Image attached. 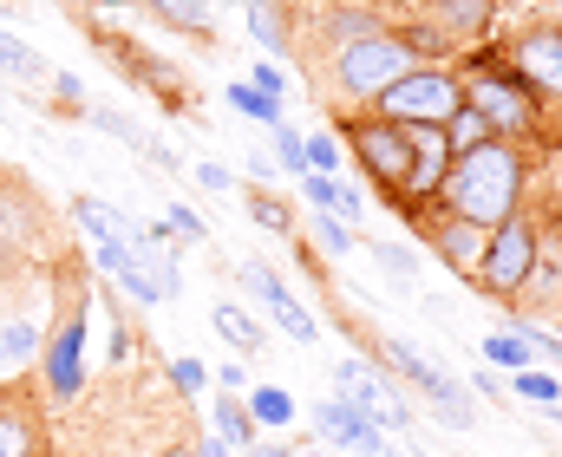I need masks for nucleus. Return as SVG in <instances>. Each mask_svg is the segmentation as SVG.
<instances>
[{
  "mask_svg": "<svg viewBox=\"0 0 562 457\" xmlns=\"http://www.w3.org/2000/svg\"><path fill=\"white\" fill-rule=\"evenodd\" d=\"M524 176H530V170H524V151L504 145V138H491V145H477V151L451 157L438 203H445L451 216L477 222V229H497V222L517 216V203H524Z\"/></svg>",
  "mask_w": 562,
  "mask_h": 457,
  "instance_id": "f257e3e1",
  "label": "nucleus"
},
{
  "mask_svg": "<svg viewBox=\"0 0 562 457\" xmlns=\"http://www.w3.org/2000/svg\"><path fill=\"white\" fill-rule=\"evenodd\" d=\"M53 327L40 333V366H46V399L72 405L86 392V275L72 255H59L53 269Z\"/></svg>",
  "mask_w": 562,
  "mask_h": 457,
  "instance_id": "f03ea898",
  "label": "nucleus"
},
{
  "mask_svg": "<svg viewBox=\"0 0 562 457\" xmlns=\"http://www.w3.org/2000/svg\"><path fill=\"white\" fill-rule=\"evenodd\" d=\"M373 118H386V125H445L451 112H464V72L458 66H413V72H400L373 105H367Z\"/></svg>",
  "mask_w": 562,
  "mask_h": 457,
  "instance_id": "7ed1b4c3",
  "label": "nucleus"
},
{
  "mask_svg": "<svg viewBox=\"0 0 562 457\" xmlns=\"http://www.w3.org/2000/svg\"><path fill=\"white\" fill-rule=\"evenodd\" d=\"M464 105L491 125V138H504V145H517V138H530L543 118H537V92L510 72V66H497V72H464Z\"/></svg>",
  "mask_w": 562,
  "mask_h": 457,
  "instance_id": "20e7f679",
  "label": "nucleus"
},
{
  "mask_svg": "<svg viewBox=\"0 0 562 457\" xmlns=\"http://www.w3.org/2000/svg\"><path fill=\"white\" fill-rule=\"evenodd\" d=\"M400 72H413V53L393 39V33H373V39H353L334 53V85L347 105H373Z\"/></svg>",
  "mask_w": 562,
  "mask_h": 457,
  "instance_id": "39448f33",
  "label": "nucleus"
},
{
  "mask_svg": "<svg viewBox=\"0 0 562 457\" xmlns=\"http://www.w3.org/2000/svg\"><path fill=\"white\" fill-rule=\"evenodd\" d=\"M530 275H537V222L517 209L510 222L491 229L484 262H477V288H484L491 301H517V295L530 288Z\"/></svg>",
  "mask_w": 562,
  "mask_h": 457,
  "instance_id": "423d86ee",
  "label": "nucleus"
},
{
  "mask_svg": "<svg viewBox=\"0 0 562 457\" xmlns=\"http://www.w3.org/2000/svg\"><path fill=\"white\" fill-rule=\"evenodd\" d=\"M72 222L86 229V242H92L99 269H105L132 301H157V295L144 288V275L132 269V216H119V209H112V203H99V196H79V203H72Z\"/></svg>",
  "mask_w": 562,
  "mask_h": 457,
  "instance_id": "0eeeda50",
  "label": "nucleus"
},
{
  "mask_svg": "<svg viewBox=\"0 0 562 457\" xmlns=\"http://www.w3.org/2000/svg\"><path fill=\"white\" fill-rule=\"evenodd\" d=\"M340 145L360 157V170H367L380 190H393V196L406 190V170H413V132H406V125H386V118L367 112V118H347V125H340Z\"/></svg>",
  "mask_w": 562,
  "mask_h": 457,
  "instance_id": "6e6552de",
  "label": "nucleus"
},
{
  "mask_svg": "<svg viewBox=\"0 0 562 457\" xmlns=\"http://www.w3.org/2000/svg\"><path fill=\"white\" fill-rule=\"evenodd\" d=\"M334 386H340V399L353 405V412H367L380 432L393 425V432H413V405L393 392V379L380 373V366H367V359H340L334 366Z\"/></svg>",
  "mask_w": 562,
  "mask_h": 457,
  "instance_id": "1a4fd4ad",
  "label": "nucleus"
},
{
  "mask_svg": "<svg viewBox=\"0 0 562 457\" xmlns=\"http://www.w3.org/2000/svg\"><path fill=\"white\" fill-rule=\"evenodd\" d=\"M504 66L530 85V92H550L562 99V26H524L517 39H510V53H504Z\"/></svg>",
  "mask_w": 562,
  "mask_h": 457,
  "instance_id": "9d476101",
  "label": "nucleus"
},
{
  "mask_svg": "<svg viewBox=\"0 0 562 457\" xmlns=\"http://www.w3.org/2000/svg\"><path fill=\"white\" fill-rule=\"evenodd\" d=\"M46 452V412L33 392L0 386V457H40Z\"/></svg>",
  "mask_w": 562,
  "mask_h": 457,
  "instance_id": "9b49d317",
  "label": "nucleus"
},
{
  "mask_svg": "<svg viewBox=\"0 0 562 457\" xmlns=\"http://www.w3.org/2000/svg\"><path fill=\"white\" fill-rule=\"evenodd\" d=\"M243 288H249L256 301H262L269 313H276V327L288 333V340L314 346V333H321V327H314V313H307V307H301L294 295H288V288H281V275L269 269V262H243Z\"/></svg>",
  "mask_w": 562,
  "mask_h": 457,
  "instance_id": "f8f14e48",
  "label": "nucleus"
},
{
  "mask_svg": "<svg viewBox=\"0 0 562 457\" xmlns=\"http://www.w3.org/2000/svg\"><path fill=\"white\" fill-rule=\"evenodd\" d=\"M314 432H321V438H334L340 452H367V457H386V432H380V425H373L367 412H353V405H347L340 392L314 405Z\"/></svg>",
  "mask_w": 562,
  "mask_h": 457,
  "instance_id": "ddd939ff",
  "label": "nucleus"
},
{
  "mask_svg": "<svg viewBox=\"0 0 562 457\" xmlns=\"http://www.w3.org/2000/svg\"><path fill=\"white\" fill-rule=\"evenodd\" d=\"M425 242L438 249V262L451 269V275H477V262H484V242H491V229H477V222H464V216H438L431 229H425Z\"/></svg>",
  "mask_w": 562,
  "mask_h": 457,
  "instance_id": "4468645a",
  "label": "nucleus"
},
{
  "mask_svg": "<svg viewBox=\"0 0 562 457\" xmlns=\"http://www.w3.org/2000/svg\"><path fill=\"white\" fill-rule=\"evenodd\" d=\"M419 20H431L445 39H477V33H491L497 0H425Z\"/></svg>",
  "mask_w": 562,
  "mask_h": 457,
  "instance_id": "2eb2a0df",
  "label": "nucleus"
},
{
  "mask_svg": "<svg viewBox=\"0 0 562 457\" xmlns=\"http://www.w3.org/2000/svg\"><path fill=\"white\" fill-rule=\"evenodd\" d=\"M301 196H307V203H314L321 216H340L347 229H353V222L367 216V203H360V190H347V183H334L327 170H307V176H301Z\"/></svg>",
  "mask_w": 562,
  "mask_h": 457,
  "instance_id": "dca6fc26",
  "label": "nucleus"
},
{
  "mask_svg": "<svg viewBox=\"0 0 562 457\" xmlns=\"http://www.w3.org/2000/svg\"><path fill=\"white\" fill-rule=\"evenodd\" d=\"M92 125H99V132H112V138H125V145H132L144 163H157V170H183V163H177V151H170L164 138H150L138 118H125V112H92Z\"/></svg>",
  "mask_w": 562,
  "mask_h": 457,
  "instance_id": "f3484780",
  "label": "nucleus"
},
{
  "mask_svg": "<svg viewBox=\"0 0 562 457\" xmlns=\"http://www.w3.org/2000/svg\"><path fill=\"white\" fill-rule=\"evenodd\" d=\"M0 79H13V85H26V92H33V85H46V79H53V66H46L20 33H7V26H0Z\"/></svg>",
  "mask_w": 562,
  "mask_h": 457,
  "instance_id": "a211bd4d",
  "label": "nucleus"
},
{
  "mask_svg": "<svg viewBox=\"0 0 562 457\" xmlns=\"http://www.w3.org/2000/svg\"><path fill=\"white\" fill-rule=\"evenodd\" d=\"M216 438L243 457L256 452V419H249V405H243L236 392H216Z\"/></svg>",
  "mask_w": 562,
  "mask_h": 457,
  "instance_id": "6ab92c4d",
  "label": "nucleus"
},
{
  "mask_svg": "<svg viewBox=\"0 0 562 457\" xmlns=\"http://www.w3.org/2000/svg\"><path fill=\"white\" fill-rule=\"evenodd\" d=\"M425 405H431V412H438V419H445V425H451V432H464V425H471V419H477V412H471V399H464V386H458V379H451V373H445V379H431V386H425Z\"/></svg>",
  "mask_w": 562,
  "mask_h": 457,
  "instance_id": "aec40b11",
  "label": "nucleus"
},
{
  "mask_svg": "<svg viewBox=\"0 0 562 457\" xmlns=\"http://www.w3.org/2000/svg\"><path fill=\"white\" fill-rule=\"evenodd\" d=\"M386 33H393V39L413 53V66H431V59H445V46H451V39L431 26V20H400V26H386Z\"/></svg>",
  "mask_w": 562,
  "mask_h": 457,
  "instance_id": "412c9836",
  "label": "nucleus"
},
{
  "mask_svg": "<svg viewBox=\"0 0 562 457\" xmlns=\"http://www.w3.org/2000/svg\"><path fill=\"white\" fill-rule=\"evenodd\" d=\"M216 333H223L236 353H262V340H269V333H262V327H256L236 301H216Z\"/></svg>",
  "mask_w": 562,
  "mask_h": 457,
  "instance_id": "4be33fe9",
  "label": "nucleus"
},
{
  "mask_svg": "<svg viewBox=\"0 0 562 457\" xmlns=\"http://www.w3.org/2000/svg\"><path fill=\"white\" fill-rule=\"evenodd\" d=\"M510 392H517L524 405H562V379L550 366H517V373H510Z\"/></svg>",
  "mask_w": 562,
  "mask_h": 457,
  "instance_id": "5701e85b",
  "label": "nucleus"
},
{
  "mask_svg": "<svg viewBox=\"0 0 562 457\" xmlns=\"http://www.w3.org/2000/svg\"><path fill=\"white\" fill-rule=\"evenodd\" d=\"M445 145H451V157H464V151H477V145H491V125L464 105V112H451L445 118Z\"/></svg>",
  "mask_w": 562,
  "mask_h": 457,
  "instance_id": "b1692460",
  "label": "nucleus"
},
{
  "mask_svg": "<svg viewBox=\"0 0 562 457\" xmlns=\"http://www.w3.org/2000/svg\"><path fill=\"white\" fill-rule=\"evenodd\" d=\"M321 33H334L340 46H353V39H373V33H386V26H380V13H367V7H347V13H334V20H321Z\"/></svg>",
  "mask_w": 562,
  "mask_h": 457,
  "instance_id": "393cba45",
  "label": "nucleus"
},
{
  "mask_svg": "<svg viewBox=\"0 0 562 457\" xmlns=\"http://www.w3.org/2000/svg\"><path fill=\"white\" fill-rule=\"evenodd\" d=\"M157 20H170V26H183V33H210V7L203 0H144Z\"/></svg>",
  "mask_w": 562,
  "mask_h": 457,
  "instance_id": "a878e982",
  "label": "nucleus"
},
{
  "mask_svg": "<svg viewBox=\"0 0 562 457\" xmlns=\"http://www.w3.org/2000/svg\"><path fill=\"white\" fill-rule=\"evenodd\" d=\"M249 419H256V425H288V419H294V399H288L281 386H256V392H249Z\"/></svg>",
  "mask_w": 562,
  "mask_h": 457,
  "instance_id": "bb28decb",
  "label": "nucleus"
},
{
  "mask_svg": "<svg viewBox=\"0 0 562 457\" xmlns=\"http://www.w3.org/2000/svg\"><path fill=\"white\" fill-rule=\"evenodd\" d=\"M269 145H276V163L288 170V176H307V151H301V132L294 125H269Z\"/></svg>",
  "mask_w": 562,
  "mask_h": 457,
  "instance_id": "cd10ccee",
  "label": "nucleus"
},
{
  "mask_svg": "<svg viewBox=\"0 0 562 457\" xmlns=\"http://www.w3.org/2000/svg\"><path fill=\"white\" fill-rule=\"evenodd\" d=\"M249 39L269 46V53H288V26H281V7H249Z\"/></svg>",
  "mask_w": 562,
  "mask_h": 457,
  "instance_id": "c85d7f7f",
  "label": "nucleus"
},
{
  "mask_svg": "<svg viewBox=\"0 0 562 457\" xmlns=\"http://www.w3.org/2000/svg\"><path fill=\"white\" fill-rule=\"evenodd\" d=\"M229 105H236L243 118H256V125H276V118H281V99L256 92V85H229Z\"/></svg>",
  "mask_w": 562,
  "mask_h": 457,
  "instance_id": "c756f323",
  "label": "nucleus"
},
{
  "mask_svg": "<svg viewBox=\"0 0 562 457\" xmlns=\"http://www.w3.org/2000/svg\"><path fill=\"white\" fill-rule=\"evenodd\" d=\"M484 359L517 373V366H530V346H524V333H491V340H484Z\"/></svg>",
  "mask_w": 562,
  "mask_h": 457,
  "instance_id": "7c9ffc66",
  "label": "nucleus"
},
{
  "mask_svg": "<svg viewBox=\"0 0 562 457\" xmlns=\"http://www.w3.org/2000/svg\"><path fill=\"white\" fill-rule=\"evenodd\" d=\"M373 262H380L393 282H413V275H419V255H413V249H400V242H373Z\"/></svg>",
  "mask_w": 562,
  "mask_h": 457,
  "instance_id": "2f4dec72",
  "label": "nucleus"
},
{
  "mask_svg": "<svg viewBox=\"0 0 562 457\" xmlns=\"http://www.w3.org/2000/svg\"><path fill=\"white\" fill-rule=\"evenodd\" d=\"M301 151H307V170H327V176H334V163H340L347 145H340L334 132H314V138H301Z\"/></svg>",
  "mask_w": 562,
  "mask_h": 457,
  "instance_id": "473e14b6",
  "label": "nucleus"
},
{
  "mask_svg": "<svg viewBox=\"0 0 562 457\" xmlns=\"http://www.w3.org/2000/svg\"><path fill=\"white\" fill-rule=\"evenodd\" d=\"M249 209H256V222H269L276 236H294V216H288V203H281V196L256 190V196H249Z\"/></svg>",
  "mask_w": 562,
  "mask_h": 457,
  "instance_id": "72a5a7b5",
  "label": "nucleus"
},
{
  "mask_svg": "<svg viewBox=\"0 0 562 457\" xmlns=\"http://www.w3.org/2000/svg\"><path fill=\"white\" fill-rule=\"evenodd\" d=\"M314 236H321L327 255H347V249H353V229H347L340 216H321V209H314Z\"/></svg>",
  "mask_w": 562,
  "mask_h": 457,
  "instance_id": "f704fd0d",
  "label": "nucleus"
},
{
  "mask_svg": "<svg viewBox=\"0 0 562 457\" xmlns=\"http://www.w3.org/2000/svg\"><path fill=\"white\" fill-rule=\"evenodd\" d=\"M170 229H177V242H203V236H210L203 216H196L190 203H170Z\"/></svg>",
  "mask_w": 562,
  "mask_h": 457,
  "instance_id": "c9c22d12",
  "label": "nucleus"
},
{
  "mask_svg": "<svg viewBox=\"0 0 562 457\" xmlns=\"http://www.w3.org/2000/svg\"><path fill=\"white\" fill-rule=\"evenodd\" d=\"M203 379H210V373H203L196 359H170V386H177L183 399H190V392H203Z\"/></svg>",
  "mask_w": 562,
  "mask_h": 457,
  "instance_id": "e433bc0d",
  "label": "nucleus"
},
{
  "mask_svg": "<svg viewBox=\"0 0 562 457\" xmlns=\"http://www.w3.org/2000/svg\"><path fill=\"white\" fill-rule=\"evenodd\" d=\"M524 346H530L537 359H550V366H562V340H557V333H543V327H530V333H524Z\"/></svg>",
  "mask_w": 562,
  "mask_h": 457,
  "instance_id": "4c0bfd02",
  "label": "nucleus"
},
{
  "mask_svg": "<svg viewBox=\"0 0 562 457\" xmlns=\"http://www.w3.org/2000/svg\"><path fill=\"white\" fill-rule=\"evenodd\" d=\"M53 105H86V85H79L72 72H59V79H53Z\"/></svg>",
  "mask_w": 562,
  "mask_h": 457,
  "instance_id": "58836bf2",
  "label": "nucleus"
},
{
  "mask_svg": "<svg viewBox=\"0 0 562 457\" xmlns=\"http://www.w3.org/2000/svg\"><path fill=\"white\" fill-rule=\"evenodd\" d=\"M190 176H196V190H229V183H236V176H229L223 163H196Z\"/></svg>",
  "mask_w": 562,
  "mask_h": 457,
  "instance_id": "ea45409f",
  "label": "nucleus"
},
{
  "mask_svg": "<svg viewBox=\"0 0 562 457\" xmlns=\"http://www.w3.org/2000/svg\"><path fill=\"white\" fill-rule=\"evenodd\" d=\"M249 85H256V92H269V99H281V92H288V79H281L276 66H256V72H249Z\"/></svg>",
  "mask_w": 562,
  "mask_h": 457,
  "instance_id": "a19ab883",
  "label": "nucleus"
},
{
  "mask_svg": "<svg viewBox=\"0 0 562 457\" xmlns=\"http://www.w3.org/2000/svg\"><path fill=\"white\" fill-rule=\"evenodd\" d=\"M216 386H223V392H236V386H249V373H243V366H223V373H216Z\"/></svg>",
  "mask_w": 562,
  "mask_h": 457,
  "instance_id": "79ce46f5",
  "label": "nucleus"
},
{
  "mask_svg": "<svg viewBox=\"0 0 562 457\" xmlns=\"http://www.w3.org/2000/svg\"><path fill=\"white\" fill-rule=\"evenodd\" d=\"M249 457H294L288 445H269V452H249Z\"/></svg>",
  "mask_w": 562,
  "mask_h": 457,
  "instance_id": "37998d69",
  "label": "nucleus"
},
{
  "mask_svg": "<svg viewBox=\"0 0 562 457\" xmlns=\"http://www.w3.org/2000/svg\"><path fill=\"white\" fill-rule=\"evenodd\" d=\"M7 373H13V366H7V353H0V386H7Z\"/></svg>",
  "mask_w": 562,
  "mask_h": 457,
  "instance_id": "c03bdc74",
  "label": "nucleus"
},
{
  "mask_svg": "<svg viewBox=\"0 0 562 457\" xmlns=\"http://www.w3.org/2000/svg\"><path fill=\"white\" fill-rule=\"evenodd\" d=\"M294 457H334V452H294Z\"/></svg>",
  "mask_w": 562,
  "mask_h": 457,
  "instance_id": "a18cd8bd",
  "label": "nucleus"
},
{
  "mask_svg": "<svg viewBox=\"0 0 562 457\" xmlns=\"http://www.w3.org/2000/svg\"><path fill=\"white\" fill-rule=\"evenodd\" d=\"M40 457H53V452H40Z\"/></svg>",
  "mask_w": 562,
  "mask_h": 457,
  "instance_id": "49530a36",
  "label": "nucleus"
}]
</instances>
